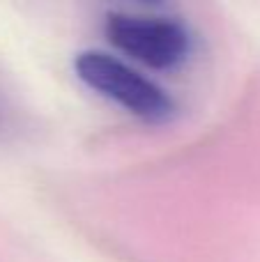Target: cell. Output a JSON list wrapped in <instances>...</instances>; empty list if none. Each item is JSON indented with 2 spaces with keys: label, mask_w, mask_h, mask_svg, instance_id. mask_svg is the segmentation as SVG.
<instances>
[{
  "label": "cell",
  "mask_w": 260,
  "mask_h": 262,
  "mask_svg": "<svg viewBox=\"0 0 260 262\" xmlns=\"http://www.w3.org/2000/svg\"><path fill=\"white\" fill-rule=\"evenodd\" d=\"M74 67L85 85L143 120L159 122L173 111L170 97L155 81L145 78L111 53L85 51L76 58Z\"/></svg>",
  "instance_id": "obj_1"
},
{
  "label": "cell",
  "mask_w": 260,
  "mask_h": 262,
  "mask_svg": "<svg viewBox=\"0 0 260 262\" xmlns=\"http://www.w3.org/2000/svg\"><path fill=\"white\" fill-rule=\"evenodd\" d=\"M106 35L118 51L152 69H173L189 53V32L173 18L115 12L106 18Z\"/></svg>",
  "instance_id": "obj_2"
}]
</instances>
